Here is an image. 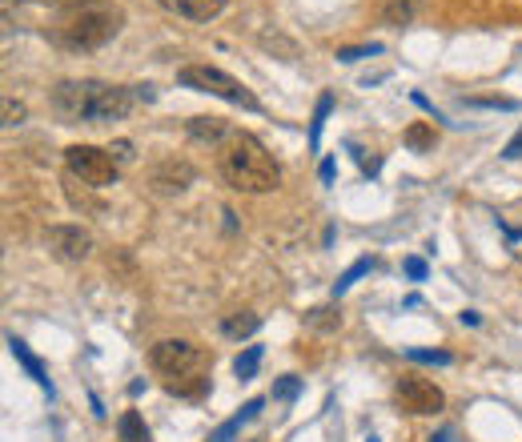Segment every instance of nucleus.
Instances as JSON below:
<instances>
[{"mask_svg": "<svg viewBox=\"0 0 522 442\" xmlns=\"http://www.w3.org/2000/svg\"><path fill=\"white\" fill-rule=\"evenodd\" d=\"M49 105L65 125H109V121L129 117L141 101L133 85H109V81L85 77V81H61Z\"/></svg>", "mask_w": 522, "mask_h": 442, "instance_id": "nucleus-1", "label": "nucleus"}, {"mask_svg": "<svg viewBox=\"0 0 522 442\" xmlns=\"http://www.w3.org/2000/svg\"><path fill=\"white\" fill-rule=\"evenodd\" d=\"M217 169H221L225 185L237 189V193H270V189L282 185V165L253 133H233L221 145Z\"/></svg>", "mask_w": 522, "mask_h": 442, "instance_id": "nucleus-2", "label": "nucleus"}, {"mask_svg": "<svg viewBox=\"0 0 522 442\" xmlns=\"http://www.w3.org/2000/svg\"><path fill=\"white\" fill-rule=\"evenodd\" d=\"M153 370L165 378V386L173 394H201L205 390V374H209V354L185 338H165L149 350Z\"/></svg>", "mask_w": 522, "mask_h": 442, "instance_id": "nucleus-3", "label": "nucleus"}, {"mask_svg": "<svg viewBox=\"0 0 522 442\" xmlns=\"http://www.w3.org/2000/svg\"><path fill=\"white\" fill-rule=\"evenodd\" d=\"M121 9H109V5H89V9H77L65 25H61V45L65 49H77V53H89V49H101L109 45L117 33H121Z\"/></svg>", "mask_w": 522, "mask_h": 442, "instance_id": "nucleus-4", "label": "nucleus"}, {"mask_svg": "<svg viewBox=\"0 0 522 442\" xmlns=\"http://www.w3.org/2000/svg\"><path fill=\"white\" fill-rule=\"evenodd\" d=\"M177 81L185 85V89H197V93H209V97H221V101H229V105H241V109H249V113H257L261 105H257V97L237 81V77H229L225 69H217V65H185V69H177Z\"/></svg>", "mask_w": 522, "mask_h": 442, "instance_id": "nucleus-5", "label": "nucleus"}, {"mask_svg": "<svg viewBox=\"0 0 522 442\" xmlns=\"http://www.w3.org/2000/svg\"><path fill=\"white\" fill-rule=\"evenodd\" d=\"M65 169L73 181L89 185V189H109L121 173L117 157L109 149H97V145H69L65 149Z\"/></svg>", "mask_w": 522, "mask_h": 442, "instance_id": "nucleus-6", "label": "nucleus"}, {"mask_svg": "<svg viewBox=\"0 0 522 442\" xmlns=\"http://www.w3.org/2000/svg\"><path fill=\"white\" fill-rule=\"evenodd\" d=\"M394 402L398 410L406 414H438L446 406V394L430 382V378H418V374H402L394 382Z\"/></svg>", "mask_w": 522, "mask_h": 442, "instance_id": "nucleus-7", "label": "nucleus"}, {"mask_svg": "<svg viewBox=\"0 0 522 442\" xmlns=\"http://www.w3.org/2000/svg\"><path fill=\"white\" fill-rule=\"evenodd\" d=\"M45 242L61 262H85L93 254V234L81 226H49Z\"/></svg>", "mask_w": 522, "mask_h": 442, "instance_id": "nucleus-8", "label": "nucleus"}, {"mask_svg": "<svg viewBox=\"0 0 522 442\" xmlns=\"http://www.w3.org/2000/svg\"><path fill=\"white\" fill-rule=\"evenodd\" d=\"M157 5H161L165 13H173V17H181V21L205 25V21H217V17L225 13L229 0H157Z\"/></svg>", "mask_w": 522, "mask_h": 442, "instance_id": "nucleus-9", "label": "nucleus"}, {"mask_svg": "<svg viewBox=\"0 0 522 442\" xmlns=\"http://www.w3.org/2000/svg\"><path fill=\"white\" fill-rule=\"evenodd\" d=\"M189 181H193V165H189V161H177V157H165V161L149 173V185H153L157 193H181V189H189Z\"/></svg>", "mask_w": 522, "mask_h": 442, "instance_id": "nucleus-10", "label": "nucleus"}, {"mask_svg": "<svg viewBox=\"0 0 522 442\" xmlns=\"http://www.w3.org/2000/svg\"><path fill=\"white\" fill-rule=\"evenodd\" d=\"M9 350H13V358L25 366V374H29V378H33L41 390H49V394H53V378H49V370L41 366V358H37V354H33V350H29V346L17 338V334H9Z\"/></svg>", "mask_w": 522, "mask_h": 442, "instance_id": "nucleus-11", "label": "nucleus"}, {"mask_svg": "<svg viewBox=\"0 0 522 442\" xmlns=\"http://www.w3.org/2000/svg\"><path fill=\"white\" fill-rule=\"evenodd\" d=\"M261 406H266V398H249V402H245V406H241L229 422H221V426L209 434V442H233V438L241 434V426H245V422H253V418L261 414Z\"/></svg>", "mask_w": 522, "mask_h": 442, "instance_id": "nucleus-12", "label": "nucleus"}, {"mask_svg": "<svg viewBox=\"0 0 522 442\" xmlns=\"http://www.w3.org/2000/svg\"><path fill=\"white\" fill-rule=\"evenodd\" d=\"M185 133H189L193 141H201V145H225V141L233 137L221 117H193V121L185 125Z\"/></svg>", "mask_w": 522, "mask_h": 442, "instance_id": "nucleus-13", "label": "nucleus"}, {"mask_svg": "<svg viewBox=\"0 0 522 442\" xmlns=\"http://www.w3.org/2000/svg\"><path fill=\"white\" fill-rule=\"evenodd\" d=\"M418 13H422V0H386V9H382L386 25H394V29L414 25V17H418Z\"/></svg>", "mask_w": 522, "mask_h": 442, "instance_id": "nucleus-14", "label": "nucleus"}, {"mask_svg": "<svg viewBox=\"0 0 522 442\" xmlns=\"http://www.w3.org/2000/svg\"><path fill=\"white\" fill-rule=\"evenodd\" d=\"M257 330H261V318L249 314V310L229 314V318L221 322V334H225V338H249V334H257Z\"/></svg>", "mask_w": 522, "mask_h": 442, "instance_id": "nucleus-15", "label": "nucleus"}, {"mask_svg": "<svg viewBox=\"0 0 522 442\" xmlns=\"http://www.w3.org/2000/svg\"><path fill=\"white\" fill-rule=\"evenodd\" d=\"M117 434H121V442H149V430H145V422H141L137 410H125V414H121Z\"/></svg>", "mask_w": 522, "mask_h": 442, "instance_id": "nucleus-16", "label": "nucleus"}, {"mask_svg": "<svg viewBox=\"0 0 522 442\" xmlns=\"http://www.w3.org/2000/svg\"><path fill=\"white\" fill-rule=\"evenodd\" d=\"M261 354H266L261 346H245V350L233 358V374H237V378H253L257 366H261Z\"/></svg>", "mask_w": 522, "mask_h": 442, "instance_id": "nucleus-17", "label": "nucleus"}, {"mask_svg": "<svg viewBox=\"0 0 522 442\" xmlns=\"http://www.w3.org/2000/svg\"><path fill=\"white\" fill-rule=\"evenodd\" d=\"M330 109H334V97L322 93V97H318V109H314V121H310V145H314V149H318V141H322V125H326Z\"/></svg>", "mask_w": 522, "mask_h": 442, "instance_id": "nucleus-18", "label": "nucleus"}, {"mask_svg": "<svg viewBox=\"0 0 522 442\" xmlns=\"http://www.w3.org/2000/svg\"><path fill=\"white\" fill-rule=\"evenodd\" d=\"M370 270H374V262H370V258H358V262H354V266H350V270H346V274L334 282V298H342V294H346V290H350V286H354L362 274H370Z\"/></svg>", "mask_w": 522, "mask_h": 442, "instance_id": "nucleus-19", "label": "nucleus"}, {"mask_svg": "<svg viewBox=\"0 0 522 442\" xmlns=\"http://www.w3.org/2000/svg\"><path fill=\"white\" fill-rule=\"evenodd\" d=\"M406 145L410 149H430L434 145V129L430 125H410L406 129Z\"/></svg>", "mask_w": 522, "mask_h": 442, "instance_id": "nucleus-20", "label": "nucleus"}, {"mask_svg": "<svg viewBox=\"0 0 522 442\" xmlns=\"http://www.w3.org/2000/svg\"><path fill=\"white\" fill-rule=\"evenodd\" d=\"M406 358H410V362H434V366H450V354H446V350H418V346H410V350H406Z\"/></svg>", "mask_w": 522, "mask_h": 442, "instance_id": "nucleus-21", "label": "nucleus"}, {"mask_svg": "<svg viewBox=\"0 0 522 442\" xmlns=\"http://www.w3.org/2000/svg\"><path fill=\"white\" fill-rule=\"evenodd\" d=\"M378 53H382V45H354V49H338V61L354 65V61H362V57H378Z\"/></svg>", "mask_w": 522, "mask_h": 442, "instance_id": "nucleus-22", "label": "nucleus"}, {"mask_svg": "<svg viewBox=\"0 0 522 442\" xmlns=\"http://www.w3.org/2000/svg\"><path fill=\"white\" fill-rule=\"evenodd\" d=\"M342 318L334 314V310H310V326H318V330H334Z\"/></svg>", "mask_w": 522, "mask_h": 442, "instance_id": "nucleus-23", "label": "nucleus"}, {"mask_svg": "<svg viewBox=\"0 0 522 442\" xmlns=\"http://www.w3.org/2000/svg\"><path fill=\"white\" fill-rule=\"evenodd\" d=\"M25 121V105H13V97H5V125H21Z\"/></svg>", "mask_w": 522, "mask_h": 442, "instance_id": "nucleus-24", "label": "nucleus"}, {"mask_svg": "<svg viewBox=\"0 0 522 442\" xmlns=\"http://www.w3.org/2000/svg\"><path fill=\"white\" fill-rule=\"evenodd\" d=\"M109 153L117 157V165H129L133 161V141H117V145H109Z\"/></svg>", "mask_w": 522, "mask_h": 442, "instance_id": "nucleus-25", "label": "nucleus"}, {"mask_svg": "<svg viewBox=\"0 0 522 442\" xmlns=\"http://www.w3.org/2000/svg\"><path fill=\"white\" fill-rule=\"evenodd\" d=\"M402 270H406V278H414V282H422V278H426V262H422V258H406V262H402Z\"/></svg>", "mask_w": 522, "mask_h": 442, "instance_id": "nucleus-26", "label": "nucleus"}, {"mask_svg": "<svg viewBox=\"0 0 522 442\" xmlns=\"http://www.w3.org/2000/svg\"><path fill=\"white\" fill-rule=\"evenodd\" d=\"M298 386H302V382H298V378H290V374H286V378H282V382H278V386H274V398H294V394H298Z\"/></svg>", "mask_w": 522, "mask_h": 442, "instance_id": "nucleus-27", "label": "nucleus"}, {"mask_svg": "<svg viewBox=\"0 0 522 442\" xmlns=\"http://www.w3.org/2000/svg\"><path fill=\"white\" fill-rule=\"evenodd\" d=\"M502 157H506V161H518V157H522V129H518V133H514V137L506 141V149H502Z\"/></svg>", "mask_w": 522, "mask_h": 442, "instance_id": "nucleus-28", "label": "nucleus"}, {"mask_svg": "<svg viewBox=\"0 0 522 442\" xmlns=\"http://www.w3.org/2000/svg\"><path fill=\"white\" fill-rule=\"evenodd\" d=\"M318 173H322V181H326V185H330V181H334V161H330V157H326V161H322V169H318Z\"/></svg>", "mask_w": 522, "mask_h": 442, "instance_id": "nucleus-29", "label": "nucleus"}, {"mask_svg": "<svg viewBox=\"0 0 522 442\" xmlns=\"http://www.w3.org/2000/svg\"><path fill=\"white\" fill-rule=\"evenodd\" d=\"M462 322H466V326H478V322H482V318H478V314H474V310H462Z\"/></svg>", "mask_w": 522, "mask_h": 442, "instance_id": "nucleus-30", "label": "nucleus"}, {"mask_svg": "<svg viewBox=\"0 0 522 442\" xmlns=\"http://www.w3.org/2000/svg\"><path fill=\"white\" fill-rule=\"evenodd\" d=\"M430 442H454V434H450V430H438V434H434Z\"/></svg>", "mask_w": 522, "mask_h": 442, "instance_id": "nucleus-31", "label": "nucleus"}, {"mask_svg": "<svg viewBox=\"0 0 522 442\" xmlns=\"http://www.w3.org/2000/svg\"><path fill=\"white\" fill-rule=\"evenodd\" d=\"M37 5H69V0H37Z\"/></svg>", "mask_w": 522, "mask_h": 442, "instance_id": "nucleus-32", "label": "nucleus"}]
</instances>
